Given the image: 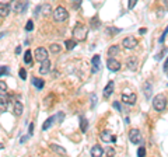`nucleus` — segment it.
Here are the masks:
<instances>
[{"instance_id": "f257e3e1", "label": "nucleus", "mask_w": 168, "mask_h": 157, "mask_svg": "<svg viewBox=\"0 0 168 157\" xmlns=\"http://www.w3.org/2000/svg\"><path fill=\"white\" fill-rule=\"evenodd\" d=\"M153 107L157 112H162L167 107V97H165L164 94H158L155 95L154 100H153Z\"/></svg>"}, {"instance_id": "f03ea898", "label": "nucleus", "mask_w": 168, "mask_h": 157, "mask_svg": "<svg viewBox=\"0 0 168 157\" xmlns=\"http://www.w3.org/2000/svg\"><path fill=\"white\" fill-rule=\"evenodd\" d=\"M87 27H84L83 24H76V27H74V30H73V37H74V39L76 41H84L87 37Z\"/></svg>"}, {"instance_id": "7ed1b4c3", "label": "nucleus", "mask_w": 168, "mask_h": 157, "mask_svg": "<svg viewBox=\"0 0 168 157\" xmlns=\"http://www.w3.org/2000/svg\"><path fill=\"white\" fill-rule=\"evenodd\" d=\"M53 18H55V21H58V23H62V21H66L67 18H69V13H67V10L65 7L59 6L55 10V13H53Z\"/></svg>"}, {"instance_id": "20e7f679", "label": "nucleus", "mask_w": 168, "mask_h": 157, "mask_svg": "<svg viewBox=\"0 0 168 157\" xmlns=\"http://www.w3.org/2000/svg\"><path fill=\"white\" fill-rule=\"evenodd\" d=\"M137 43H139L137 39H136L135 37H132V35L123 38V41H122L123 48H126V49H135V48L137 47Z\"/></svg>"}, {"instance_id": "39448f33", "label": "nucleus", "mask_w": 168, "mask_h": 157, "mask_svg": "<svg viewBox=\"0 0 168 157\" xmlns=\"http://www.w3.org/2000/svg\"><path fill=\"white\" fill-rule=\"evenodd\" d=\"M34 55H35V58H36L38 62H43V60L48 59V50H46L43 47L36 48L35 52H34Z\"/></svg>"}, {"instance_id": "423d86ee", "label": "nucleus", "mask_w": 168, "mask_h": 157, "mask_svg": "<svg viewBox=\"0 0 168 157\" xmlns=\"http://www.w3.org/2000/svg\"><path fill=\"white\" fill-rule=\"evenodd\" d=\"M129 140L132 142L133 144H137L142 142V135H140V130L139 129H132L129 132Z\"/></svg>"}, {"instance_id": "0eeeda50", "label": "nucleus", "mask_w": 168, "mask_h": 157, "mask_svg": "<svg viewBox=\"0 0 168 157\" xmlns=\"http://www.w3.org/2000/svg\"><path fill=\"white\" fill-rule=\"evenodd\" d=\"M28 7V0H21V2H16V4H14V11L16 13H24L25 11V9Z\"/></svg>"}, {"instance_id": "6e6552de", "label": "nucleus", "mask_w": 168, "mask_h": 157, "mask_svg": "<svg viewBox=\"0 0 168 157\" xmlns=\"http://www.w3.org/2000/svg\"><path fill=\"white\" fill-rule=\"evenodd\" d=\"M106 66H108V69L111 72H118L121 69V63L116 59H114V58H109L108 62H106Z\"/></svg>"}, {"instance_id": "1a4fd4ad", "label": "nucleus", "mask_w": 168, "mask_h": 157, "mask_svg": "<svg viewBox=\"0 0 168 157\" xmlns=\"http://www.w3.org/2000/svg\"><path fill=\"white\" fill-rule=\"evenodd\" d=\"M136 100H137V95H136L135 93H132L130 95H128V94H123L122 95V101L125 104H128V105H133V104H136Z\"/></svg>"}, {"instance_id": "9d476101", "label": "nucleus", "mask_w": 168, "mask_h": 157, "mask_svg": "<svg viewBox=\"0 0 168 157\" xmlns=\"http://www.w3.org/2000/svg\"><path fill=\"white\" fill-rule=\"evenodd\" d=\"M41 67H39V73L41 74H46V73H49L50 72V66H52V65H50V60H43V62H41Z\"/></svg>"}, {"instance_id": "9b49d317", "label": "nucleus", "mask_w": 168, "mask_h": 157, "mask_svg": "<svg viewBox=\"0 0 168 157\" xmlns=\"http://www.w3.org/2000/svg\"><path fill=\"white\" fill-rule=\"evenodd\" d=\"M10 14V4H7V3H0V16L2 17H7Z\"/></svg>"}, {"instance_id": "f8f14e48", "label": "nucleus", "mask_w": 168, "mask_h": 157, "mask_svg": "<svg viewBox=\"0 0 168 157\" xmlns=\"http://www.w3.org/2000/svg\"><path fill=\"white\" fill-rule=\"evenodd\" d=\"M50 150H53L55 153H58V154H63V156H66V154H67V151H66L65 147L59 146V144H55V143L50 144Z\"/></svg>"}, {"instance_id": "ddd939ff", "label": "nucleus", "mask_w": 168, "mask_h": 157, "mask_svg": "<svg viewBox=\"0 0 168 157\" xmlns=\"http://www.w3.org/2000/svg\"><path fill=\"white\" fill-rule=\"evenodd\" d=\"M102 154H104V149H102L101 146L95 144V146L91 147V156H94V157H101Z\"/></svg>"}, {"instance_id": "4468645a", "label": "nucleus", "mask_w": 168, "mask_h": 157, "mask_svg": "<svg viewBox=\"0 0 168 157\" xmlns=\"http://www.w3.org/2000/svg\"><path fill=\"white\" fill-rule=\"evenodd\" d=\"M143 91H144L146 94V98H150L151 97V91H153V86L150 81H146L144 84H143Z\"/></svg>"}, {"instance_id": "2eb2a0df", "label": "nucleus", "mask_w": 168, "mask_h": 157, "mask_svg": "<svg viewBox=\"0 0 168 157\" xmlns=\"http://www.w3.org/2000/svg\"><path fill=\"white\" fill-rule=\"evenodd\" d=\"M137 65H139L137 58H129L128 59V67L130 70H136V69H137Z\"/></svg>"}, {"instance_id": "dca6fc26", "label": "nucleus", "mask_w": 168, "mask_h": 157, "mask_svg": "<svg viewBox=\"0 0 168 157\" xmlns=\"http://www.w3.org/2000/svg\"><path fill=\"white\" fill-rule=\"evenodd\" d=\"M101 139L104 142H112V143H115V136H111V133H109V132H106V130H104V132H102L101 133Z\"/></svg>"}, {"instance_id": "f3484780", "label": "nucleus", "mask_w": 168, "mask_h": 157, "mask_svg": "<svg viewBox=\"0 0 168 157\" xmlns=\"http://www.w3.org/2000/svg\"><path fill=\"white\" fill-rule=\"evenodd\" d=\"M114 87H115V83H114V81H109V83L106 84L105 90H104V97H109V95L114 93Z\"/></svg>"}, {"instance_id": "a211bd4d", "label": "nucleus", "mask_w": 168, "mask_h": 157, "mask_svg": "<svg viewBox=\"0 0 168 157\" xmlns=\"http://www.w3.org/2000/svg\"><path fill=\"white\" fill-rule=\"evenodd\" d=\"M119 50H121V48H119L118 45H112V47L108 49V56L109 58H115L116 55L119 54Z\"/></svg>"}, {"instance_id": "6ab92c4d", "label": "nucleus", "mask_w": 168, "mask_h": 157, "mask_svg": "<svg viewBox=\"0 0 168 157\" xmlns=\"http://www.w3.org/2000/svg\"><path fill=\"white\" fill-rule=\"evenodd\" d=\"M91 62H92V73H95V72L99 70V55H95Z\"/></svg>"}, {"instance_id": "aec40b11", "label": "nucleus", "mask_w": 168, "mask_h": 157, "mask_svg": "<svg viewBox=\"0 0 168 157\" xmlns=\"http://www.w3.org/2000/svg\"><path fill=\"white\" fill-rule=\"evenodd\" d=\"M23 110H24L23 104H21L20 101H16V103H14V112H16L17 117H20V115L23 114Z\"/></svg>"}, {"instance_id": "412c9836", "label": "nucleus", "mask_w": 168, "mask_h": 157, "mask_svg": "<svg viewBox=\"0 0 168 157\" xmlns=\"http://www.w3.org/2000/svg\"><path fill=\"white\" fill-rule=\"evenodd\" d=\"M31 81H32V84L36 87V88H38V90H41V88L43 87V84H45V83H43V80L38 79V77H32V79H31Z\"/></svg>"}, {"instance_id": "4be33fe9", "label": "nucleus", "mask_w": 168, "mask_h": 157, "mask_svg": "<svg viewBox=\"0 0 168 157\" xmlns=\"http://www.w3.org/2000/svg\"><path fill=\"white\" fill-rule=\"evenodd\" d=\"M24 62H25L28 66L32 65V54H31V50H27L25 54H24Z\"/></svg>"}, {"instance_id": "5701e85b", "label": "nucleus", "mask_w": 168, "mask_h": 157, "mask_svg": "<svg viewBox=\"0 0 168 157\" xmlns=\"http://www.w3.org/2000/svg\"><path fill=\"white\" fill-rule=\"evenodd\" d=\"M55 121H56V119H55V117H50V118H48V119L45 121V124H43L42 129H43V130H48L50 126H52V124H53V122H55Z\"/></svg>"}, {"instance_id": "b1692460", "label": "nucleus", "mask_w": 168, "mask_h": 157, "mask_svg": "<svg viewBox=\"0 0 168 157\" xmlns=\"http://www.w3.org/2000/svg\"><path fill=\"white\" fill-rule=\"evenodd\" d=\"M62 47L59 43H50V54H59Z\"/></svg>"}, {"instance_id": "393cba45", "label": "nucleus", "mask_w": 168, "mask_h": 157, "mask_svg": "<svg viewBox=\"0 0 168 157\" xmlns=\"http://www.w3.org/2000/svg\"><path fill=\"white\" fill-rule=\"evenodd\" d=\"M7 94V84L6 81L0 80V95H6Z\"/></svg>"}, {"instance_id": "a878e982", "label": "nucleus", "mask_w": 168, "mask_h": 157, "mask_svg": "<svg viewBox=\"0 0 168 157\" xmlns=\"http://www.w3.org/2000/svg\"><path fill=\"white\" fill-rule=\"evenodd\" d=\"M87 126H88V122H87L86 118H80V129H81L83 132H86Z\"/></svg>"}, {"instance_id": "bb28decb", "label": "nucleus", "mask_w": 168, "mask_h": 157, "mask_svg": "<svg viewBox=\"0 0 168 157\" xmlns=\"http://www.w3.org/2000/svg\"><path fill=\"white\" fill-rule=\"evenodd\" d=\"M121 32V28H115V27H108L106 28V34L109 35H116V34Z\"/></svg>"}, {"instance_id": "cd10ccee", "label": "nucleus", "mask_w": 168, "mask_h": 157, "mask_svg": "<svg viewBox=\"0 0 168 157\" xmlns=\"http://www.w3.org/2000/svg\"><path fill=\"white\" fill-rule=\"evenodd\" d=\"M7 110V100L6 98H0V112H4Z\"/></svg>"}, {"instance_id": "c85d7f7f", "label": "nucleus", "mask_w": 168, "mask_h": 157, "mask_svg": "<svg viewBox=\"0 0 168 157\" xmlns=\"http://www.w3.org/2000/svg\"><path fill=\"white\" fill-rule=\"evenodd\" d=\"M74 47H76V41L74 39H67L66 41V49L67 50H72Z\"/></svg>"}, {"instance_id": "c756f323", "label": "nucleus", "mask_w": 168, "mask_h": 157, "mask_svg": "<svg viewBox=\"0 0 168 157\" xmlns=\"http://www.w3.org/2000/svg\"><path fill=\"white\" fill-rule=\"evenodd\" d=\"M41 10H43L42 13L45 14V16H49V14H50V10H52V9H50V6H49V4H45V6H42V7H41Z\"/></svg>"}, {"instance_id": "7c9ffc66", "label": "nucleus", "mask_w": 168, "mask_h": 157, "mask_svg": "<svg viewBox=\"0 0 168 157\" xmlns=\"http://www.w3.org/2000/svg\"><path fill=\"white\" fill-rule=\"evenodd\" d=\"M104 153H106L108 156H115V149H112V147H105Z\"/></svg>"}, {"instance_id": "2f4dec72", "label": "nucleus", "mask_w": 168, "mask_h": 157, "mask_svg": "<svg viewBox=\"0 0 168 157\" xmlns=\"http://www.w3.org/2000/svg\"><path fill=\"white\" fill-rule=\"evenodd\" d=\"M72 4H73V7H74L76 10H79L80 4H81V0H72Z\"/></svg>"}, {"instance_id": "473e14b6", "label": "nucleus", "mask_w": 168, "mask_h": 157, "mask_svg": "<svg viewBox=\"0 0 168 157\" xmlns=\"http://www.w3.org/2000/svg\"><path fill=\"white\" fill-rule=\"evenodd\" d=\"M137 156L139 157L146 156V149H144V147H139V149H137Z\"/></svg>"}, {"instance_id": "72a5a7b5", "label": "nucleus", "mask_w": 168, "mask_h": 157, "mask_svg": "<svg viewBox=\"0 0 168 157\" xmlns=\"http://www.w3.org/2000/svg\"><path fill=\"white\" fill-rule=\"evenodd\" d=\"M25 30H27V31H32V30H34V23H32L31 20L25 24Z\"/></svg>"}, {"instance_id": "f704fd0d", "label": "nucleus", "mask_w": 168, "mask_h": 157, "mask_svg": "<svg viewBox=\"0 0 168 157\" xmlns=\"http://www.w3.org/2000/svg\"><path fill=\"white\" fill-rule=\"evenodd\" d=\"M136 3H137V0H129V3H128V7H129V10H132L133 7L136 6Z\"/></svg>"}, {"instance_id": "c9c22d12", "label": "nucleus", "mask_w": 168, "mask_h": 157, "mask_svg": "<svg viewBox=\"0 0 168 157\" xmlns=\"http://www.w3.org/2000/svg\"><path fill=\"white\" fill-rule=\"evenodd\" d=\"M20 77L23 79V80H25V79H27V72H25V69H20Z\"/></svg>"}, {"instance_id": "e433bc0d", "label": "nucleus", "mask_w": 168, "mask_h": 157, "mask_svg": "<svg viewBox=\"0 0 168 157\" xmlns=\"http://www.w3.org/2000/svg\"><path fill=\"white\" fill-rule=\"evenodd\" d=\"M7 72H9V67L7 66H0V76L4 74V73H7Z\"/></svg>"}, {"instance_id": "4c0bfd02", "label": "nucleus", "mask_w": 168, "mask_h": 157, "mask_svg": "<svg viewBox=\"0 0 168 157\" xmlns=\"http://www.w3.org/2000/svg\"><path fill=\"white\" fill-rule=\"evenodd\" d=\"M63 118H65V114H63V112H59V114H58V115H56V117H55V119H59L60 122H62V121H63Z\"/></svg>"}, {"instance_id": "58836bf2", "label": "nucleus", "mask_w": 168, "mask_h": 157, "mask_svg": "<svg viewBox=\"0 0 168 157\" xmlns=\"http://www.w3.org/2000/svg\"><path fill=\"white\" fill-rule=\"evenodd\" d=\"M114 108H115V110H118V111H122V108H121V104H119L118 101H115V103H114Z\"/></svg>"}, {"instance_id": "ea45409f", "label": "nucleus", "mask_w": 168, "mask_h": 157, "mask_svg": "<svg viewBox=\"0 0 168 157\" xmlns=\"http://www.w3.org/2000/svg\"><path fill=\"white\" fill-rule=\"evenodd\" d=\"M165 37H167V30H164V32H162V35H161V38H160V42H164L165 41Z\"/></svg>"}, {"instance_id": "a19ab883", "label": "nucleus", "mask_w": 168, "mask_h": 157, "mask_svg": "<svg viewBox=\"0 0 168 157\" xmlns=\"http://www.w3.org/2000/svg\"><path fill=\"white\" fill-rule=\"evenodd\" d=\"M32 133H34V124H30V136H32Z\"/></svg>"}, {"instance_id": "79ce46f5", "label": "nucleus", "mask_w": 168, "mask_h": 157, "mask_svg": "<svg viewBox=\"0 0 168 157\" xmlns=\"http://www.w3.org/2000/svg\"><path fill=\"white\" fill-rule=\"evenodd\" d=\"M139 32H140V34H142V35H143V34H146V32H147V30H146V28H140V30H139Z\"/></svg>"}, {"instance_id": "37998d69", "label": "nucleus", "mask_w": 168, "mask_h": 157, "mask_svg": "<svg viewBox=\"0 0 168 157\" xmlns=\"http://www.w3.org/2000/svg\"><path fill=\"white\" fill-rule=\"evenodd\" d=\"M167 66H168V62H167V60H165V62H164V72H165V73H167V70H168V69H167Z\"/></svg>"}, {"instance_id": "c03bdc74", "label": "nucleus", "mask_w": 168, "mask_h": 157, "mask_svg": "<svg viewBox=\"0 0 168 157\" xmlns=\"http://www.w3.org/2000/svg\"><path fill=\"white\" fill-rule=\"evenodd\" d=\"M38 13H41V7H39V6H38V7L35 9V16H36Z\"/></svg>"}, {"instance_id": "a18cd8bd", "label": "nucleus", "mask_w": 168, "mask_h": 157, "mask_svg": "<svg viewBox=\"0 0 168 157\" xmlns=\"http://www.w3.org/2000/svg\"><path fill=\"white\" fill-rule=\"evenodd\" d=\"M20 52H21V48L17 47V48H16V54H20Z\"/></svg>"}, {"instance_id": "49530a36", "label": "nucleus", "mask_w": 168, "mask_h": 157, "mask_svg": "<svg viewBox=\"0 0 168 157\" xmlns=\"http://www.w3.org/2000/svg\"><path fill=\"white\" fill-rule=\"evenodd\" d=\"M4 35H6V32H0V38H3Z\"/></svg>"}, {"instance_id": "de8ad7c7", "label": "nucleus", "mask_w": 168, "mask_h": 157, "mask_svg": "<svg viewBox=\"0 0 168 157\" xmlns=\"http://www.w3.org/2000/svg\"><path fill=\"white\" fill-rule=\"evenodd\" d=\"M0 149H3V144H0Z\"/></svg>"}]
</instances>
